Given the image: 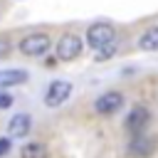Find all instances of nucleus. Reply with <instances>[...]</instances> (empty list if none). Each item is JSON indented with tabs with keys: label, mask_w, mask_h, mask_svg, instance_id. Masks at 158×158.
<instances>
[{
	"label": "nucleus",
	"mask_w": 158,
	"mask_h": 158,
	"mask_svg": "<svg viewBox=\"0 0 158 158\" xmlns=\"http://www.w3.org/2000/svg\"><path fill=\"white\" fill-rule=\"evenodd\" d=\"M114 40H116V30H114L111 22H94L86 30V42L94 49H99V47H104V44H109Z\"/></svg>",
	"instance_id": "obj_1"
},
{
	"label": "nucleus",
	"mask_w": 158,
	"mask_h": 158,
	"mask_svg": "<svg viewBox=\"0 0 158 158\" xmlns=\"http://www.w3.org/2000/svg\"><path fill=\"white\" fill-rule=\"evenodd\" d=\"M79 54H81V37L79 35H72V32L62 35L59 42H57V59L59 62H72Z\"/></svg>",
	"instance_id": "obj_2"
},
{
	"label": "nucleus",
	"mask_w": 158,
	"mask_h": 158,
	"mask_svg": "<svg viewBox=\"0 0 158 158\" xmlns=\"http://www.w3.org/2000/svg\"><path fill=\"white\" fill-rule=\"evenodd\" d=\"M47 49H49V35H44V32H32L20 40V52L27 57H40Z\"/></svg>",
	"instance_id": "obj_3"
},
{
	"label": "nucleus",
	"mask_w": 158,
	"mask_h": 158,
	"mask_svg": "<svg viewBox=\"0 0 158 158\" xmlns=\"http://www.w3.org/2000/svg\"><path fill=\"white\" fill-rule=\"evenodd\" d=\"M69 94H72V84H69V81H64V79H57V81H52V84L47 86L44 104H47L49 109H54V106L64 104V101L69 99Z\"/></svg>",
	"instance_id": "obj_4"
},
{
	"label": "nucleus",
	"mask_w": 158,
	"mask_h": 158,
	"mask_svg": "<svg viewBox=\"0 0 158 158\" xmlns=\"http://www.w3.org/2000/svg\"><path fill=\"white\" fill-rule=\"evenodd\" d=\"M156 146H158V141H156L153 136L138 133V136H133L131 143H128V156H131V158H151L153 151H156Z\"/></svg>",
	"instance_id": "obj_5"
},
{
	"label": "nucleus",
	"mask_w": 158,
	"mask_h": 158,
	"mask_svg": "<svg viewBox=\"0 0 158 158\" xmlns=\"http://www.w3.org/2000/svg\"><path fill=\"white\" fill-rule=\"evenodd\" d=\"M148 121H151V111L146 106H133L128 111V116H126V131L133 133V136H138V133H143V128L148 126Z\"/></svg>",
	"instance_id": "obj_6"
},
{
	"label": "nucleus",
	"mask_w": 158,
	"mask_h": 158,
	"mask_svg": "<svg viewBox=\"0 0 158 158\" xmlns=\"http://www.w3.org/2000/svg\"><path fill=\"white\" fill-rule=\"evenodd\" d=\"M121 106H123V96H121L118 91H106V94H101V96L96 99V111L104 114V116L116 114Z\"/></svg>",
	"instance_id": "obj_7"
},
{
	"label": "nucleus",
	"mask_w": 158,
	"mask_h": 158,
	"mask_svg": "<svg viewBox=\"0 0 158 158\" xmlns=\"http://www.w3.org/2000/svg\"><path fill=\"white\" fill-rule=\"evenodd\" d=\"M30 128H32V118H30V114H17V116H12L10 123H7V133H10L12 138H22V136H27Z\"/></svg>",
	"instance_id": "obj_8"
},
{
	"label": "nucleus",
	"mask_w": 158,
	"mask_h": 158,
	"mask_svg": "<svg viewBox=\"0 0 158 158\" xmlns=\"http://www.w3.org/2000/svg\"><path fill=\"white\" fill-rule=\"evenodd\" d=\"M27 81V72L25 69H0V89L5 86H17Z\"/></svg>",
	"instance_id": "obj_9"
},
{
	"label": "nucleus",
	"mask_w": 158,
	"mask_h": 158,
	"mask_svg": "<svg viewBox=\"0 0 158 158\" xmlns=\"http://www.w3.org/2000/svg\"><path fill=\"white\" fill-rule=\"evenodd\" d=\"M138 49H143V52H158V25L148 27L138 37Z\"/></svg>",
	"instance_id": "obj_10"
},
{
	"label": "nucleus",
	"mask_w": 158,
	"mask_h": 158,
	"mask_svg": "<svg viewBox=\"0 0 158 158\" xmlns=\"http://www.w3.org/2000/svg\"><path fill=\"white\" fill-rule=\"evenodd\" d=\"M20 156H22V158H47V156H49V151H47V146H44V143H40V141H32V143L22 146Z\"/></svg>",
	"instance_id": "obj_11"
},
{
	"label": "nucleus",
	"mask_w": 158,
	"mask_h": 158,
	"mask_svg": "<svg viewBox=\"0 0 158 158\" xmlns=\"http://www.w3.org/2000/svg\"><path fill=\"white\" fill-rule=\"evenodd\" d=\"M116 49H118L116 40L109 42V44H104V47H99V49H96V62H106V59H111V57L116 54Z\"/></svg>",
	"instance_id": "obj_12"
},
{
	"label": "nucleus",
	"mask_w": 158,
	"mask_h": 158,
	"mask_svg": "<svg viewBox=\"0 0 158 158\" xmlns=\"http://www.w3.org/2000/svg\"><path fill=\"white\" fill-rule=\"evenodd\" d=\"M15 104V99L10 96V94H5V91H0V109H10Z\"/></svg>",
	"instance_id": "obj_13"
},
{
	"label": "nucleus",
	"mask_w": 158,
	"mask_h": 158,
	"mask_svg": "<svg viewBox=\"0 0 158 158\" xmlns=\"http://www.w3.org/2000/svg\"><path fill=\"white\" fill-rule=\"evenodd\" d=\"M7 54H10V40L0 37V59H5Z\"/></svg>",
	"instance_id": "obj_14"
},
{
	"label": "nucleus",
	"mask_w": 158,
	"mask_h": 158,
	"mask_svg": "<svg viewBox=\"0 0 158 158\" xmlns=\"http://www.w3.org/2000/svg\"><path fill=\"white\" fill-rule=\"evenodd\" d=\"M10 153V138H0V158Z\"/></svg>",
	"instance_id": "obj_15"
}]
</instances>
